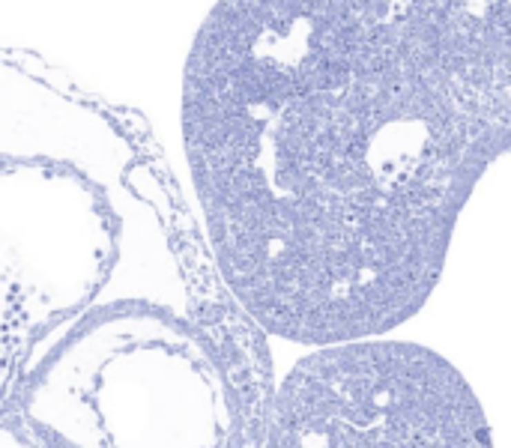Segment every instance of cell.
<instances>
[{
	"mask_svg": "<svg viewBox=\"0 0 511 448\" xmlns=\"http://www.w3.org/2000/svg\"><path fill=\"white\" fill-rule=\"evenodd\" d=\"M392 0H219L183 66L197 224L233 305L311 349L410 320L490 123Z\"/></svg>",
	"mask_w": 511,
	"mask_h": 448,
	"instance_id": "6da1fadb",
	"label": "cell"
},
{
	"mask_svg": "<svg viewBox=\"0 0 511 448\" xmlns=\"http://www.w3.org/2000/svg\"><path fill=\"white\" fill-rule=\"evenodd\" d=\"M9 165L69 167L126 188L143 152L117 114L0 51V167Z\"/></svg>",
	"mask_w": 511,
	"mask_h": 448,
	"instance_id": "5b68a950",
	"label": "cell"
},
{
	"mask_svg": "<svg viewBox=\"0 0 511 448\" xmlns=\"http://www.w3.org/2000/svg\"><path fill=\"white\" fill-rule=\"evenodd\" d=\"M272 391L186 311L108 281L36 340L12 409L42 448H257Z\"/></svg>",
	"mask_w": 511,
	"mask_h": 448,
	"instance_id": "7a4b0ae2",
	"label": "cell"
},
{
	"mask_svg": "<svg viewBox=\"0 0 511 448\" xmlns=\"http://www.w3.org/2000/svg\"><path fill=\"white\" fill-rule=\"evenodd\" d=\"M257 448H493L454 365L407 340L317 347L272 391Z\"/></svg>",
	"mask_w": 511,
	"mask_h": 448,
	"instance_id": "277c9868",
	"label": "cell"
},
{
	"mask_svg": "<svg viewBox=\"0 0 511 448\" xmlns=\"http://www.w3.org/2000/svg\"><path fill=\"white\" fill-rule=\"evenodd\" d=\"M117 192L69 167H0V448H42L12 409L15 385L36 340L111 281Z\"/></svg>",
	"mask_w": 511,
	"mask_h": 448,
	"instance_id": "3957f363",
	"label": "cell"
}]
</instances>
